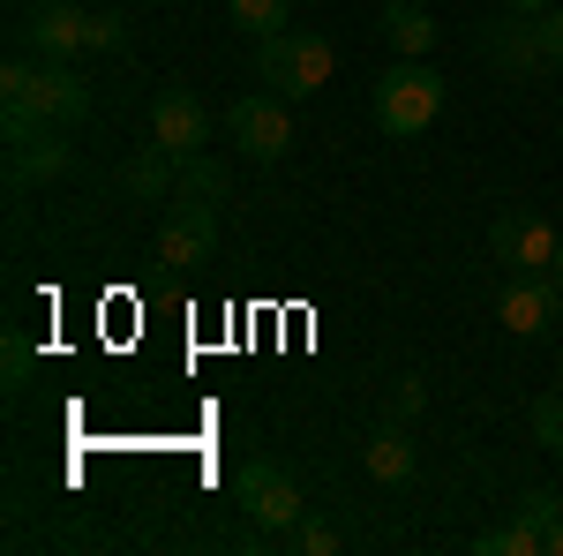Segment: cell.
Here are the masks:
<instances>
[{"mask_svg": "<svg viewBox=\"0 0 563 556\" xmlns=\"http://www.w3.org/2000/svg\"><path fill=\"white\" fill-rule=\"evenodd\" d=\"M0 121H8V135L15 129H76V121H90V84L68 61H8Z\"/></svg>", "mask_w": 563, "mask_h": 556, "instance_id": "6da1fadb", "label": "cell"}, {"mask_svg": "<svg viewBox=\"0 0 563 556\" xmlns=\"http://www.w3.org/2000/svg\"><path fill=\"white\" fill-rule=\"evenodd\" d=\"M368 113H376V129L390 143H413L443 113V76H435L429 61H390L384 76H376V90H368Z\"/></svg>", "mask_w": 563, "mask_h": 556, "instance_id": "7a4b0ae2", "label": "cell"}, {"mask_svg": "<svg viewBox=\"0 0 563 556\" xmlns=\"http://www.w3.org/2000/svg\"><path fill=\"white\" fill-rule=\"evenodd\" d=\"M339 76V53H331V39L323 31H278V39H256V84L278 90V98H316V90Z\"/></svg>", "mask_w": 563, "mask_h": 556, "instance_id": "3957f363", "label": "cell"}, {"mask_svg": "<svg viewBox=\"0 0 563 556\" xmlns=\"http://www.w3.org/2000/svg\"><path fill=\"white\" fill-rule=\"evenodd\" d=\"M225 143H233L241 159H256V166H278V159L294 151V98H278V90H241V98L225 106Z\"/></svg>", "mask_w": 563, "mask_h": 556, "instance_id": "277c9868", "label": "cell"}, {"mask_svg": "<svg viewBox=\"0 0 563 556\" xmlns=\"http://www.w3.org/2000/svg\"><path fill=\"white\" fill-rule=\"evenodd\" d=\"M233 504L256 519L263 534H294L308 519L301 489H294V473L278 467V459H241V467H233Z\"/></svg>", "mask_w": 563, "mask_h": 556, "instance_id": "5b68a950", "label": "cell"}, {"mask_svg": "<svg viewBox=\"0 0 563 556\" xmlns=\"http://www.w3.org/2000/svg\"><path fill=\"white\" fill-rule=\"evenodd\" d=\"M158 263L166 271H203V263L218 257V211L211 196H174L166 204V218H158Z\"/></svg>", "mask_w": 563, "mask_h": 556, "instance_id": "8992f818", "label": "cell"}, {"mask_svg": "<svg viewBox=\"0 0 563 556\" xmlns=\"http://www.w3.org/2000/svg\"><path fill=\"white\" fill-rule=\"evenodd\" d=\"M556 226H549V218L541 211H504L496 218V226H488V257L504 263V271H511V279H541V271H549V263H556Z\"/></svg>", "mask_w": 563, "mask_h": 556, "instance_id": "52a82bcc", "label": "cell"}, {"mask_svg": "<svg viewBox=\"0 0 563 556\" xmlns=\"http://www.w3.org/2000/svg\"><path fill=\"white\" fill-rule=\"evenodd\" d=\"M151 135L174 151V159H196V151H211V135H218V113L203 106V90H188V84H166L158 98H151Z\"/></svg>", "mask_w": 563, "mask_h": 556, "instance_id": "ba28073f", "label": "cell"}, {"mask_svg": "<svg viewBox=\"0 0 563 556\" xmlns=\"http://www.w3.org/2000/svg\"><path fill=\"white\" fill-rule=\"evenodd\" d=\"M23 45L38 53V61H84L90 53V8H76V0H38L31 8V23H23Z\"/></svg>", "mask_w": 563, "mask_h": 556, "instance_id": "9c48e42d", "label": "cell"}, {"mask_svg": "<svg viewBox=\"0 0 563 556\" xmlns=\"http://www.w3.org/2000/svg\"><path fill=\"white\" fill-rule=\"evenodd\" d=\"M481 53H488V68H496V76H511V84L549 76L541 39H533V15H519V8H504V15H488V23H481Z\"/></svg>", "mask_w": 563, "mask_h": 556, "instance_id": "30bf717a", "label": "cell"}, {"mask_svg": "<svg viewBox=\"0 0 563 556\" xmlns=\"http://www.w3.org/2000/svg\"><path fill=\"white\" fill-rule=\"evenodd\" d=\"M68 166H76V143H68V129H15V135H8V188L60 181Z\"/></svg>", "mask_w": 563, "mask_h": 556, "instance_id": "8fae6325", "label": "cell"}, {"mask_svg": "<svg viewBox=\"0 0 563 556\" xmlns=\"http://www.w3.org/2000/svg\"><path fill=\"white\" fill-rule=\"evenodd\" d=\"M556 316H563V294H556V279H549V271H541V279H511L504 301H496V324H504L511 339H549V331H556Z\"/></svg>", "mask_w": 563, "mask_h": 556, "instance_id": "7c38bea8", "label": "cell"}, {"mask_svg": "<svg viewBox=\"0 0 563 556\" xmlns=\"http://www.w3.org/2000/svg\"><path fill=\"white\" fill-rule=\"evenodd\" d=\"M361 467H368V481H384V489H406L413 481V467H421V451H413V436H406V422H376L368 436H361Z\"/></svg>", "mask_w": 563, "mask_h": 556, "instance_id": "4fadbf2b", "label": "cell"}, {"mask_svg": "<svg viewBox=\"0 0 563 556\" xmlns=\"http://www.w3.org/2000/svg\"><path fill=\"white\" fill-rule=\"evenodd\" d=\"M121 188H129L135 204H174V196H180V159L158 143V135H151L129 166H121Z\"/></svg>", "mask_w": 563, "mask_h": 556, "instance_id": "5bb4252c", "label": "cell"}, {"mask_svg": "<svg viewBox=\"0 0 563 556\" xmlns=\"http://www.w3.org/2000/svg\"><path fill=\"white\" fill-rule=\"evenodd\" d=\"M435 39H443V23H435L421 0H384V45L398 61H429Z\"/></svg>", "mask_w": 563, "mask_h": 556, "instance_id": "9a60e30c", "label": "cell"}, {"mask_svg": "<svg viewBox=\"0 0 563 556\" xmlns=\"http://www.w3.org/2000/svg\"><path fill=\"white\" fill-rule=\"evenodd\" d=\"M225 23L249 39H278V31H294V0H225Z\"/></svg>", "mask_w": 563, "mask_h": 556, "instance_id": "2e32d148", "label": "cell"}, {"mask_svg": "<svg viewBox=\"0 0 563 556\" xmlns=\"http://www.w3.org/2000/svg\"><path fill=\"white\" fill-rule=\"evenodd\" d=\"M526 428H533V444H541L549 459H563V384H549L526 406Z\"/></svg>", "mask_w": 563, "mask_h": 556, "instance_id": "e0dca14e", "label": "cell"}, {"mask_svg": "<svg viewBox=\"0 0 563 556\" xmlns=\"http://www.w3.org/2000/svg\"><path fill=\"white\" fill-rule=\"evenodd\" d=\"M474 549H481V556H541V549H549V534H541V526H526V519H511V526L481 534Z\"/></svg>", "mask_w": 563, "mask_h": 556, "instance_id": "ac0fdd59", "label": "cell"}, {"mask_svg": "<svg viewBox=\"0 0 563 556\" xmlns=\"http://www.w3.org/2000/svg\"><path fill=\"white\" fill-rule=\"evenodd\" d=\"M339 542H346V534H339L331 519H301V526L286 534V549H301V556H339Z\"/></svg>", "mask_w": 563, "mask_h": 556, "instance_id": "d6986e66", "label": "cell"}, {"mask_svg": "<svg viewBox=\"0 0 563 556\" xmlns=\"http://www.w3.org/2000/svg\"><path fill=\"white\" fill-rule=\"evenodd\" d=\"M180 196H225V166H211V159H203V151H196V159H180Z\"/></svg>", "mask_w": 563, "mask_h": 556, "instance_id": "ffe728a7", "label": "cell"}, {"mask_svg": "<svg viewBox=\"0 0 563 556\" xmlns=\"http://www.w3.org/2000/svg\"><path fill=\"white\" fill-rule=\"evenodd\" d=\"M121 45H129V15L121 8H98L90 15V53H121Z\"/></svg>", "mask_w": 563, "mask_h": 556, "instance_id": "44dd1931", "label": "cell"}, {"mask_svg": "<svg viewBox=\"0 0 563 556\" xmlns=\"http://www.w3.org/2000/svg\"><path fill=\"white\" fill-rule=\"evenodd\" d=\"M533 39H541V61H549V76H563V0L549 15H533Z\"/></svg>", "mask_w": 563, "mask_h": 556, "instance_id": "7402d4cb", "label": "cell"}, {"mask_svg": "<svg viewBox=\"0 0 563 556\" xmlns=\"http://www.w3.org/2000/svg\"><path fill=\"white\" fill-rule=\"evenodd\" d=\"M421 406H429V384H421V377H398V384H390V399H384L390 422H413Z\"/></svg>", "mask_w": 563, "mask_h": 556, "instance_id": "603a6c76", "label": "cell"}, {"mask_svg": "<svg viewBox=\"0 0 563 556\" xmlns=\"http://www.w3.org/2000/svg\"><path fill=\"white\" fill-rule=\"evenodd\" d=\"M519 519H526V526H541V534H549V526L563 519V497H556V489H526V497H519Z\"/></svg>", "mask_w": 563, "mask_h": 556, "instance_id": "cb8c5ba5", "label": "cell"}, {"mask_svg": "<svg viewBox=\"0 0 563 556\" xmlns=\"http://www.w3.org/2000/svg\"><path fill=\"white\" fill-rule=\"evenodd\" d=\"M0 353H8V399H23V384H31V339H23V331H8Z\"/></svg>", "mask_w": 563, "mask_h": 556, "instance_id": "d4e9b609", "label": "cell"}, {"mask_svg": "<svg viewBox=\"0 0 563 556\" xmlns=\"http://www.w3.org/2000/svg\"><path fill=\"white\" fill-rule=\"evenodd\" d=\"M504 8H519V15H549L556 0H504Z\"/></svg>", "mask_w": 563, "mask_h": 556, "instance_id": "484cf974", "label": "cell"}, {"mask_svg": "<svg viewBox=\"0 0 563 556\" xmlns=\"http://www.w3.org/2000/svg\"><path fill=\"white\" fill-rule=\"evenodd\" d=\"M549 556H563V519H556V526H549Z\"/></svg>", "mask_w": 563, "mask_h": 556, "instance_id": "4316f807", "label": "cell"}, {"mask_svg": "<svg viewBox=\"0 0 563 556\" xmlns=\"http://www.w3.org/2000/svg\"><path fill=\"white\" fill-rule=\"evenodd\" d=\"M549 279H556V294H563V249H556V263H549Z\"/></svg>", "mask_w": 563, "mask_h": 556, "instance_id": "83f0119b", "label": "cell"}]
</instances>
